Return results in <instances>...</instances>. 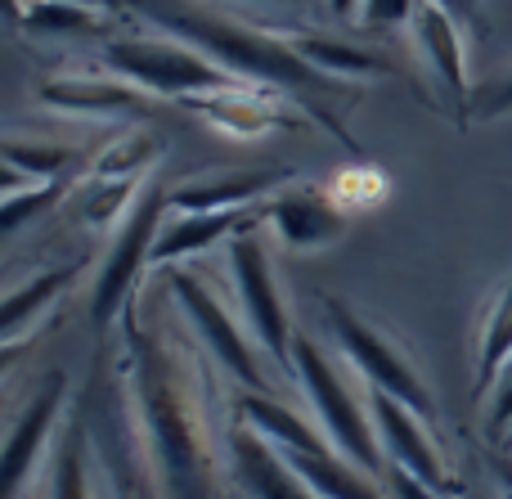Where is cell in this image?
Listing matches in <instances>:
<instances>
[{
    "label": "cell",
    "mask_w": 512,
    "mask_h": 499,
    "mask_svg": "<svg viewBox=\"0 0 512 499\" xmlns=\"http://www.w3.org/2000/svg\"><path fill=\"white\" fill-rule=\"evenodd\" d=\"M72 275H77V266H50V270H41V275L23 279L18 288H9V293L0 297V347L27 342L32 324L50 311L54 297L72 284Z\"/></svg>",
    "instance_id": "obj_19"
},
{
    "label": "cell",
    "mask_w": 512,
    "mask_h": 499,
    "mask_svg": "<svg viewBox=\"0 0 512 499\" xmlns=\"http://www.w3.org/2000/svg\"><path fill=\"white\" fill-rule=\"evenodd\" d=\"M23 351H27V342H9V347H0V378L18 365V356H23Z\"/></svg>",
    "instance_id": "obj_35"
},
{
    "label": "cell",
    "mask_w": 512,
    "mask_h": 499,
    "mask_svg": "<svg viewBox=\"0 0 512 499\" xmlns=\"http://www.w3.org/2000/svg\"><path fill=\"white\" fill-rule=\"evenodd\" d=\"M162 212H171L167 189H162L158 180H144L140 198H135V207L126 212V221L113 230V248H108L104 266H99V275H95V293H90V320H95V329H108V324L126 311L140 275L149 270L153 239H158L162 221H167Z\"/></svg>",
    "instance_id": "obj_8"
},
{
    "label": "cell",
    "mask_w": 512,
    "mask_h": 499,
    "mask_svg": "<svg viewBox=\"0 0 512 499\" xmlns=\"http://www.w3.org/2000/svg\"><path fill=\"white\" fill-rule=\"evenodd\" d=\"M288 45L297 50L301 63L319 72L324 81H337V77H382L387 63L378 59L373 50L364 45H351V41H337V36H288Z\"/></svg>",
    "instance_id": "obj_23"
},
{
    "label": "cell",
    "mask_w": 512,
    "mask_h": 499,
    "mask_svg": "<svg viewBox=\"0 0 512 499\" xmlns=\"http://www.w3.org/2000/svg\"><path fill=\"white\" fill-rule=\"evenodd\" d=\"M495 482L504 486V495L512 499V459H495Z\"/></svg>",
    "instance_id": "obj_37"
},
{
    "label": "cell",
    "mask_w": 512,
    "mask_h": 499,
    "mask_svg": "<svg viewBox=\"0 0 512 499\" xmlns=\"http://www.w3.org/2000/svg\"><path fill=\"white\" fill-rule=\"evenodd\" d=\"M409 27H414L418 54H423L427 72L436 77V86L445 90V99L468 104V86H472L468 50H463V32H459V23H454V14L445 5H436V0H418Z\"/></svg>",
    "instance_id": "obj_13"
},
{
    "label": "cell",
    "mask_w": 512,
    "mask_h": 499,
    "mask_svg": "<svg viewBox=\"0 0 512 499\" xmlns=\"http://www.w3.org/2000/svg\"><path fill=\"white\" fill-rule=\"evenodd\" d=\"M158 162V140L144 131L122 135L117 144H108L104 153L95 158V176L90 180H140L144 185V171Z\"/></svg>",
    "instance_id": "obj_26"
},
{
    "label": "cell",
    "mask_w": 512,
    "mask_h": 499,
    "mask_svg": "<svg viewBox=\"0 0 512 499\" xmlns=\"http://www.w3.org/2000/svg\"><path fill=\"white\" fill-rule=\"evenodd\" d=\"M234 410H239L243 428L256 432L261 441H270L279 455H319V450H333L324 441V432H315V423H306L297 410H288L279 396L243 392Z\"/></svg>",
    "instance_id": "obj_18"
},
{
    "label": "cell",
    "mask_w": 512,
    "mask_h": 499,
    "mask_svg": "<svg viewBox=\"0 0 512 499\" xmlns=\"http://www.w3.org/2000/svg\"><path fill=\"white\" fill-rule=\"evenodd\" d=\"M122 378L131 428L162 499H216L230 441L216 437L194 356L131 320L122 329Z\"/></svg>",
    "instance_id": "obj_1"
},
{
    "label": "cell",
    "mask_w": 512,
    "mask_h": 499,
    "mask_svg": "<svg viewBox=\"0 0 512 499\" xmlns=\"http://www.w3.org/2000/svg\"><path fill=\"white\" fill-rule=\"evenodd\" d=\"M387 495H391V499H450V495L432 491V486L414 482L409 473H396V468H387Z\"/></svg>",
    "instance_id": "obj_31"
},
{
    "label": "cell",
    "mask_w": 512,
    "mask_h": 499,
    "mask_svg": "<svg viewBox=\"0 0 512 499\" xmlns=\"http://www.w3.org/2000/svg\"><path fill=\"white\" fill-rule=\"evenodd\" d=\"M292 378H297L328 446L342 459H351L355 468H364V473L387 477L382 441L369 414V392H355L351 378L342 374V365L328 356V347H319L315 338L292 342Z\"/></svg>",
    "instance_id": "obj_3"
},
{
    "label": "cell",
    "mask_w": 512,
    "mask_h": 499,
    "mask_svg": "<svg viewBox=\"0 0 512 499\" xmlns=\"http://www.w3.org/2000/svg\"><path fill=\"white\" fill-rule=\"evenodd\" d=\"M364 392H369V414H373V428H378L387 468L409 473L414 482L432 486V491H441V495H459V482H454L450 464H445V455L432 441V423H427L423 414H414L409 405L373 392V387H364Z\"/></svg>",
    "instance_id": "obj_10"
},
{
    "label": "cell",
    "mask_w": 512,
    "mask_h": 499,
    "mask_svg": "<svg viewBox=\"0 0 512 499\" xmlns=\"http://www.w3.org/2000/svg\"><path fill=\"white\" fill-rule=\"evenodd\" d=\"M360 5H364V0H328L333 18H360Z\"/></svg>",
    "instance_id": "obj_36"
},
{
    "label": "cell",
    "mask_w": 512,
    "mask_h": 499,
    "mask_svg": "<svg viewBox=\"0 0 512 499\" xmlns=\"http://www.w3.org/2000/svg\"><path fill=\"white\" fill-rule=\"evenodd\" d=\"M63 405H68V378L45 374L0 437V499H23L32 486L36 468L45 464L63 428Z\"/></svg>",
    "instance_id": "obj_9"
},
{
    "label": "cell",
    "mask_w": 512,
    "mask_h": 499,
    "mask_svg": "<svg viewBox=\"0 0 512 499\" xmlns=\"http://www.w3.org/2000/svg\"><path fill=\"white\" fill-rule=\"evenodd\" d=\"M283 180H288V171H216V176H194V180H185V185L167 189V207L180 216L252 212Z\"/></svg>",
    "instance_id": "obj_14"
},
{
    "label": "cell",
    "mask_w": 512,
    "mask_h": 499,
    "mask_svg": "<svg viewBox=\"0 0 512 499\" xmlns=\"http://www.w3.org/2000/svg\"><path fill=\"white\" fill-rule=\"evenodd\" d=\"M36 99L72 117H122L149 108V95L122 77H54L36 90Z\"/></svg>",
    "instance_id": "obj_16"
},
{
    "label": "cell",
    "mask_w": 512,
    "mask_h": 499,
    "mask_svg": "<svg viewBox=\"0 0 512 499\" xmlns=\"http://www.w3.org/2000/svg\"><path fill=\"white\" fill-rule=\"evenodd\" d=\"M77 5H95L99 9V5H113V0H77Z\"/></svg>",
    "instance_id": "obj_38"
},
{
    "label": "cell",
    "mask_w": 512,
    "mask_h": 499,
    "mask_svg": "<svg viewBox=\"0 0 512 499\" xmlns=\"http://www.w3.org/2000/svg\"><path fill=\"white\" fill-rule=\"evenodd\" d=\"M23 27L36 36H90L104 32V18L95 5H77V0H32Z\"/></svg>",
    "instance_id": "obj_24"
},
{
    "label": "cell",
    "mask_w": 512,
    "mask_h": 499,
    "mask_svg": "<svg viewBox=\"0 0 512 499\" xmlns=\"http://www.w3.org/2000/svg\"><path fill=\"white\" fill-rule=\"evenodd\" d=\"M504 113H512V72L481 99V108H477V117H504Z\"/></svg>",
    "instance_id": "obj_32"
},
{
    "label": "cell",
    "mask_w": 512,
    "mask_h": 499,
    "mask_svg": "<svg viewBox=\"0 0 512 499\" xmlns=\"http://www.w3.org/2000/svg\"><path fill=\"white\" fill-rule=\"evenodd\" d=\"M512 365V279L495 293L486 320L477 333V374H472V396H490L499 374Z\"/></svg>",
    "instance_id": "obj_22"
},
{
    "label": "cell",
    "mask_w": 512,
    "mask_h": 499,
    "mask_svg": "<svg viewBox=\"0 0 512 499\" xmlns=\"http://www.w3.org/2000/svg\"><path fill=\"white\" fill-rule=\"evenodd\" d=\"M140 180H90V189L81 194V221L95 225V230H117L126 221V212L140 198Z\"/></svg>",
    "instance_id": "obj_25"
},
{
    "label": "cell",
    "mask_w": 512,
    "mask_h": 499,
    "mask_svg": "<svg viewBox=\"0 0 512 499\" xmlns=\"http://www.w3.org/2000/svg\"><path fill=\"white\" fill-rule=\"evenodd\" d=\"M261 225H265V207L225 248L230 297H234V311L243 315L248 333L256 338V347H261V356L292 369V342H297V333H292V315H288V302H283L279 275L270 266V248L261 239Z\"/></svg>",
    "instance_id": "obj_5"
},
{
    "label": "cell",
    "mask_w": 512,
    "mask_h": 499,
    "mask_svg": "<svg viewBox=\"0 0 512 499\" xmlns=\"http://www.w3.org/2000/svg\"><path fill=\"white\" fill-rule=\"evenodd\" d=\"M265 230L288 252H324L351 234V212L328 194L288 189V194H274L265 203Z\"/></svg>",
    "instance_id": "obj_11"
},
{
    "label": "cell",
    "mask_w": 512,
    "mask_h": 499,
    "mask_svg": "<svg viewBox=\"0 0 512 499\" xmlns=\"http://www.w3.org/2000/svg\"><path fill=\"white\" fill-rule=\"evenodd\" d=\"M225 441H230V446H225L230 473H234V482H239V491L248 499H319L288 468V459H283L270 441H261L256 432H248L243 423Z\"/></svg>",
    "instance_id": "obj_15"
},
{
    "label": "cell",
    "mask_w": 512,
    "mask_h": 499,
    "mask_svg": "<svg viewBox=\"0 0 512 499\" xmlns=\"http://www.w3.org/2000/svg\"><path fill=\"white\" fill-rule=\"evenodd\" d=\"M32 180L23 176V171H14L9 162H0V198H9V194H18V189H27Z\"/></svg>",
    "instance_id": "obj_33"
},
{
    "label": "cell",
    "mask_w": 512,
    "mask_h": 499,
    "mask_svg": "<svg viewBox=\"0 0 512 499\" xmlns=\"http://www.w3.org/2000/svg\"><path fill=\"white\" fill-rule=\"evenodd\" d=\"M144 18H153L158 27H167L176 41L203 50L207 59H216L225 72H234L239 81H252V86H328L310 63L297 59L288 41L279 36H261L252 27H239L230 18L203 14V9L176 5V0H140Z\"/></svg>",
    "instance_id": "obj_2"
},
{
    "label": "cell",
    "mask_w": 512,
    "mask_h": 499,
    "mask_svg": "<svg viewBox=\"0 0 512 499\" xmlns=\"http://www.w3.org/2000/svg\"><path fill=\"white\" fill-rule=\"evenodd\" d=\"M256 216H261L256 207H252V212H198V216H180L176 212V221H162L158 239H153L149 270L189 266L198 252L216 248V243H230L243 225L256 221Z\"/></svg>",
    "instance_id": "obj_17"
},
{
    "label": "cell",
    "mask_w": 512,
    "mask_h": 499,
    "mask_svg": "<svg viewBox=\"0 0 512 499\" xmlns=\"http://www.w3.org/2000/svg\"><path fill=\"white\" fill-rule=\"evenodd\" d=\"M472 499H481V495H472Z\"/></svg>",
    "instance_id": "obj_40"
},
{
    "label": "cell",
    "mask_w": 512,
    "mask_h": 499,
    "mask_svg": "<svg viewBox=\"0 0 512 499\" xmlns=\"http://www.w3.org/2000/svg\"><path fill=\"white\" fill-rule=\"evenodd\" d=\"M436 5H445V9H450V14H454V9H459V0H436Z\"/></svg>",
    "instance_id": "obj_39"
},
{
    "label": "cell",
    "mask_w": 512,
    "mask_h": 499,
    "mask_svg": "<svg viewBox=\"0 0 512 499\" xmlns=\"http://www.w3.org/2000/svg\"><path fill=\"white\" fill-rule=\"evenodd\" d=\"M162 275H167L171 297H176L180 315H185V324L194 329V338L203 342L207 356H212L243 392L274 396L270 374H265V365H261L265 356H261V347H256V338L248 333V324H243V315L234 311L194 266H171V270H162Z\"/></svg>",
    "instance_id": "obj_4"
},
{
    "label": "cell",
    "mask_w": 512,
    "mask_h": 499,
    "mask_svg": "<svg viewBox=\"0 0 512 499\" xmlns=\"http://www.w3.org/2000/svg\"><path fill=\"white\" fill-rule=\"evenodd\" d=\"M104 63L117 72L122 81L140 86L144 95H167V99H189L198 95H212V90H230V86H243L234 72H225L216 59H207L203 50L185 41H108L104 45Z\"/></svg>",
    "instance_id": "obj_6"
},
{
    "label": "cell",
    "mask_w": 512,
    "mask_h": 499,
    "mask_svg": "<svg viewBox=\"0 0 512 499\" xmlns=\"http://www.w3.org/2000/svg\"><path fill=\"white\" fill-rule=\"evenodd\" d=\"M288 468L310 486L319 499H391L378 486V477L355 468L337 450H319V455H283Z\"/></svg>",
    "instance_id": "obj_20"
},
{
    "label": "cell",
    "mask_w": 512,
    "mask_h": 499,
    "mask_svg": "<svg viewBox=\"0 0 512 499\" xmlns=\"http://www.w3.org/2000/svg\"><path fill=\"white\" fill-rule=\"evenodd\" d=\"M59 198H63V180H41V185H27V189H18V194L0 198V234H14L18 225L45 216Z\"/></svg>",
    "instance_id": "obj_28"
},
{
    "label": "cell",
    "mask_w": 512,
    "mask_h": 499,
    "mask_svg": "<svg viewBox=\"0 0 512 499\" xmlns=\"http://www.w3.org/2000/svg\"><path fill=\"white\" fill-rule=\"evenodd\" d=\"M512 428V365L499 374L495 396H490V414H486V432L490 437H504Z\"/></svg>",
    "instance_id": "obj_30"
},
{
    "label": "cell",
    "mask_w": 512,
    "mask_h": 499,
    "mask_svg": "<svg viewBox=\"0 0 512 499\" xmlns=\"http://www.w3.org/2000/svg\"><path fill=\"white\" fill-rule=\"evenodd\" d=\"M45 499H95L90 495V432H86L81 410H72L63 419L59 437H54Z\"/></svg>",
    "instance_id": "obj_21"
},
{
    "label": "cell",
    "mask_w": 512,
    "mask_h": 499,
    "mask_svg": "<svg viewBox=\"0 0 512 499\" xmlns=\"http://www.w3.org/2000/svg\"><path fill=\"white\" fill-rule=\"evenodd\" d=\"M414 9H418V0H364L360 23L364 27H396V23H409Z\"/></svg>",
    "instance_id": "obj_29"
},
{
    "label": "cell",
    "mask_w": 512,
    "mask_h": 499,
    "mask_svg": "<svg viewBox=\"0 0 512 499\" xmlns=\"http://www.w3.org/2000/svg\"><path fill=\"white\" fill-rule=\"evenodd\" d=\"M0 162L23 171L32 185H41V180L63 176V167L72 162V149L68 144H45V140H0Z\"/></svg>",
    "instance_id": "obj_27"
},
{
    "label": "cell",
    "mask_w": 512,
    "mask_h": 499,
    "mask_svg": "<svg viewBox=\"0 0 512 499\" xmlns=\"http://www.w3.org/2000/svg\"><path fill=\"white\" fill-rule=\"evenodd\" d=\"M324 315H328V333H333L337 351H342V360L351 365V374L364 378V387L409 405V410L423 414L427 423L436 419V405H432V392H427L423 374H418L414 360H409L396 342L382 338L373 324H364L360 315L342 302H324Z\"/></svg>",
    "instance_id": "obj_7"
},
{
    "label": "cell",
    "mask_w": 512,
    "mask_h": 499,
    "mask_svg": "<svg viewBox=\"0 0 512 499\" xmlns=\"http://www.w3.org/2000/svg\"><path fill=\"white\" fill-rule=\"evenodd\" d=\"M27 9H32V0H0V18L5 23H23Z\"/></svg>",
    "instance_id": "obj_34"
},
{
    "label": "cell",
    "mask_w": 512,
    "mask_h": 499,
    "mask_svg": "<svg viewBox=\"0 0 512 499\" xmlns=\"http://www.w3.org/2000/svg\"><path fill=\"white\" fill-rule=\"evenodd\" d=\"M185 108H194L212 131L230 135V140H261L270 131H288V126H301V117L292 113V104L274 99L270 90L252 86H230V90H212V95L189 99Z\"/></svg>",
    "instance_id": "obj_12"
}]
</instances>
